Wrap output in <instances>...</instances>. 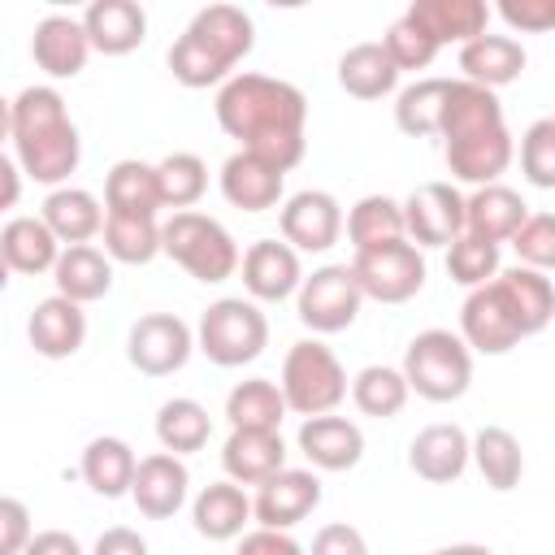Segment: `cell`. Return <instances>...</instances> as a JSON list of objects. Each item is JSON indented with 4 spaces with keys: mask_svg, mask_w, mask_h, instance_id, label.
I'll return each instance as SVG.
<instances>
[{
    "mask_svg": "<svg viewBox=\"0 0 555 555\" xmlns=\"http://www.w3.org/2000/svg\"><path fill=\"white\" fill-rule=\"evenodd\" d=\"M512 247H516L520 264H529L538 273L555 269V212H529V221L516 230Z\"/></svg>",
    "mask_w": 555,
    "mask_h": 555,
    "instance_id": "7dc6e473",
    "label": "cell"
},
{
    "mask_svg": "<svg viewBox=\"0 0 555 555\" xmlns=\"http://www.w3.org/2000/svg\"><path fill=\"white\" fill-rule=\"evenodd\" d=\"M134 473H139V460L134 451L121 442V438H91L87 451H82V481L104 494V499H121L134 490Z\"/></svg>",
    "mask_w": 555,
    "mask_h": 555,
    "instance_id": "836d02e7",
    "label": "cell"
},
{
    "mask_svg": "<svg viewBox=\"0 0 555 555\" xmlns=\"http://www.w3.org/2000/svg\"><path fill=\"white\" fill-rule=\"evenodd\" d=\"M499 17L512 26V30H555V0H503L499 4Z\"/></svg>",
    "mask_w": 555,
    "mask_h": 555,
    "instance_id": "681fc988",
    "label": "cell"
},
{
    "mask_svg": "<svg viewBox=\"0 0 555 555\" xmlns=\"http://www.w3.org/2000/svg\"><path fill=\"white\" fill-rule=\"evenodd\" d=\"M256 26L238 4H208L191 17V26L169 48V69L182 87L230 82V69L251 52Z\"/></svg>",
    "mask_w": 555,
    "mask_h": 555,
    "instance_id": "277c9868",
    "label": "cell"
},
{
    "mask_svg": "<svg viewBox=\"0 0 555 555\" xmlns=\"http://www.w3.org/2000/svg\"><path fill=\"white\" fill-rule=\"evenodd\" d=\"M208 434H212V421H208V412L195 399H169V403H160V412H156V438H160L165 451L191 455V451H199L208 442Z\"/></svg>",
    "mask_w": 555,
    "mask_h": 555,
    "instance_id": "60d3db41",
    "label": "cell"
},
{
    "mask_svg": "<svg viewBox=\"0 0 555 555\" xmlns=\"http://www.w3.org/2000/svg\"><path fill=\"white\" fill-rule=\"evenodd\" d=\"M30 512L22 499H0V555H22L30 546Z\"/></svg>",
    "mask_w": 555,
    "mask_h": 555,
    "instance_id": "c3c4849f",
    "label": "cell"
},
{
    "mask_svg": "<svg viewBox=\"0 0 555 555\" xmlns=\"http://www.w3.org/2000/svg\"><path fill=\"white\" fill-rule=\"evenodd\" d=\"M278 386L286 395V408L299 412L304 421L308 416H325L347 399V373H343L338 356L317 338H304V343H295L286 351Z\"/></svg>",
    "mask_w": 555,
    "mask_h": 555,
    "instance_id": "52a82bcc",
    "label": "cell"
},
{
    "mask_svg": "<svg viewBox=\"0 0 555 555\" xmlns=\"http://www.w3.org/2000/svg\"><path fill=\"white\" fill-rule=\"evenodd\" d=\"M251 499L243 494L238 481H212L195 494L191 503V520H195V533L208 538V542H230L243 533V525L251 520Z\"/></svg>",
    "mask_w": 555,
    "mask_h": 555,
    "instance_id": "484cf974",
    "label": "cell"
},
{
    "mask_svg": "<svg viewBox=\"0 0 555 555\" xmlns=\"http://www.w3.org/2000/svg\"><path fill=\"white\" fill-rule=\"evenodd\" d=\"M447 95H451V78H421V82L403 87L399 100H395V121H399V130L412 134V139L438 134V130H442Z\"/></svg>",
    "mask_w": 555,
    "mask_h": 555,
    "instance_id": "8d00e7d4",
    "label": "cell"
},
{
    "mask_svg": "<svg viewBox=\"0 0 555 555\" xmlns=\"http://www.w3.org/2000/svg\"><path fill=\"white\" fill-rule=\"evenodd\" d=\"M408 386L429 403H451L473 382V351L451 330H421L403 351Z\"/></svg>",
    "mask_w": 555,
    "mask_h": 555,
    "instance_id": "5b68a950",
    "label": "cell"
},
{
    "mask_svg": "<svg viewBox=\"0 0 555 555\" xmlns=\"http://www.w3.org/2000/svg\"><path fill=\"white\" fill-rule=\"evenodd\" d=\"M160 247V225L156 217H130V212H108L104 221V256L121 264H147Z\"/></svg>",
    "mask_w": 555,
    "mask_h": 555,
    "instance_id": "f35d334b",
    "label": "cell"
},
{
    "mask_svg": "<svg viewBox=\"0 0 555 555\" xmlns=\"http://www.w3.org/2000/svg\"><path fill=\"white\" fill-rule=\"evenodd\" d=\"M286 395L269 377H247L225 395V421L230 429H278L286 416Z\"/></svg>",
    "mask_w": 555,
    "mask_h": 555,
    "instance_id": "d590c367",
    "label": "cell"
},
{
    "mask_svg": "<svg viewBox=\"0 0 555 555\" xmlns=\"http://www.w3.org/2000/svg\"><path fill=\"white\" fill-rule=\"evenodd\" d=\"M243 286L251 299L264 304H282L291 295H299L304 286V269H299V251L282 238H260L243 251Z\"/></svg>",
    "mask_w": 555,
    "mask_h": 555,
    "instance_id": "5bb4252c",
    "label": "cell"
},
{
    "mask_svg": "<svg viewBox=\"0 0 555 555\" xmlns=\"http://www.w3.org/2000/svg\"><path fill=\"white\" fill-rule=\"evenodd\" d=\"M238 555H308L286 529H251L238 542Z\"/></svg>",
    "mask_w": 555,
    "mask_h": 555,
    "instance_id": "816d5d0a",
    "label": "cell"
},
{
    "mask_svg": "<svg viewBox=\"0 0 555 555\" xmlns=\"http://www.w3.org/2000/svg\"><path fill=\"white\" fill-rule=\"evenodd\" d=\"M82 26L91 39V52H104V56H126L147 35V17L134 0H95L87 4Z\"/></svg>",
    "mask_w": 555,
    "mask_h": 555,
    "instance_id": "d4e9b609",
    "label": "cell"
},
{
    "mask_svg": "<svg viewBox=\"0 0 555 555\" xmlns=\"http://www.w3.org/2000/svg\"><path fill=\"white\" fill-rule=\"evenodd\" d=\"M520 173L542 191L555 186V117H538L520 134Z\"/></svg>",
    "mask_w": 555,
    "mask_h": 555,
    "instance_id": "bcb514c9",
    "label": "cell"
},
{
    "mask_svg": "<svg viewBox=\"0 0 555 555\" xmlns=\"http://www.w3.org/2000/svg\"><path fill=\"white\" fill-rule=\"evenodd\" d=\"M91 555H147V542H143L134 529L113 525V529H104V533H100V542H95V551H91Z\"/></svg>",
    "mask_w": 555,
    "mask_h": 555,
    "instance_id": "f5cc1de1",
    "label": "cell"
},
{
    "mask_svg": "<svg viewBox=\"0 0 555 555\" xmlns=\"http://www.w3.org/2000/svg\"><path fill=\"white\" fill-rule=\"evenodd\" d=\"M195 338H191V325L173 312H147L130 325L126 334V360L147 373V377H169L186 364Z\"/></svg>",
    "mask_w": 555,
    "mask_h": 555,
    "instance_id": "7c38bea8",
    "label": "cell"
},
{
    "mask_svg": "<svg viewBox=\"0 0 555 555\" xmlns=\"http://www.w3.org/2000/svg\"><path fill=\"white\" fill-rule=\"evenodd\" d=\"M308 555H369V542H364V533H360L356 525L334 520V525H321V529L312 533Z\"/></svg>",
    "mask_w": 555,
    "mask_h": 555,
    "instance_id": "f907efd6",
    "label": "cell"
},
{
    "mask_svg": "<svg viewBox=\"0 0 555 555\" xmlns=\"http://www.w3.org/2000/svg\"><path fill=\"white\" fill-rule=\"evenodd\" d=\"M499 278L507 282V291H512V299H516V308L525 317L529 338L542 334L551 325V317H555V286H551V278L538 273V269H529V264H516V269H507Z\"/></svg>",
    "mask_w": 555,
    "mask_h": 555,
    "instance_id": "b9f144b4",
    "label": "cell"
},
{
    "mask_svg": "<svg viewBox=\"0 0 555 555\" xmlns=\"http://www.w3.org/2000/svg\"><path fill=\"white\" fill-rule=\"evenodd\" d=\"M26 334H30V347H35L39 356H48V360H65V356H74V351L82 347V338H87L82 304L65 299V295H48V299H39L35 312H30Z\"/></svg>",
    "mask_w": 555,
    "mask_h": 555,
    "instance_id": "603a6c76",
    "label": "cell"
},
{
    "mask_svg": "<svg viewBox=\"0 0 555 555\" xmlns=\"http://www.w3.org/2000/svg\"><path fill=\"white\" fill-rule=\"evenodd\" d=\"M299 451L308 455L312 468L347 473V468H356L360 455H364V434H360L356 421L334 416V412H325V416H308V421L299 425Z\"/></svg>",
    "mask_w": 555,
    "mask_h": 555,
    "instance_id": "ac0fdd59",
    "label": "cell"
},
{
    "mask_svg": "<svg viewBox=\"0 0 555 555\" xmlns=\"http://www.w3.org/2000/svg\"><path fill=\"white\" fill-rule=\"evenodd\" d=\"M0 173H4V208H13L17 204V160L4 156L0 160Z\"/></svg>",
    "mask_w": 555,
    "mask_h": 555,
    "instance_id": "11a10c76",
    "label": "cell"
},
{
    "mask_svg": "<svg viewBox=\"0 0 555 555\" xmlns=\"http://www.w3.org/2000/svg\"><path fill=\"white\" fill-rule=\"evenodd\" d=\"M429 555H494V551L481 546V542H455V546H438V551H429Z\"/></svg>",
    "mask_w": 555,
    "mask_h": 555,
    "instance_id": "9f6ffc18",
    "label": "cell"
},
{
    "mask_svg": "<svg viewBox=\"0 0 555 555\" xmlns=\"http://www.w3.org/2000/svg\"><path fill=\"white\" fill-rule=\"evenodd\" d=\"M195 343H199V351H204L212 364L238 369V364H247V360H256V356L264 351V343H269V321H264V312H260L251 299L225 295V299H217V304L204 308L199 330H195Z\"/></svg>",
    "mask_w": 555,
    "mask_h": 555,
    "instance_id": "ba28073f",
    "label": "cell"
},
{
    "mask_svg": "<svg viewBox=\"0 0 555 555\" xmlns=\"http://www.w3.org/2000/svg\"><path fill=\"white\" fill-rule=\"evenodd\" d=\"M525 221H529V204L512 186H503V182L477 186L464 199V234H473V238L507 243V238H516V230Z\"/></svg>",
    "mask_w": 555,
    "mask_h": 555,
    "instance_id": "44dd1931",
    "label": "cell"
},
{
    "mask_svg": "<svg viewBox=\"0 0 555 555\" xmlns=\"http://www.w3.org/2000/svg\"><path fill=\"white\" fill-rule=\"evenodd\" d=\"M408 395H412V386H408L403 369H390V364H369V369H360L356 382H351L356 408H360L364 416H377V421L399 416L403 403H408Z\"/></svg>",
    "mask_w": 555,
    "mask_h": 555,
    "instance_id": "ab89813d",
    "label": "cell"
},
{
    "mask_svg": "<svg viewBox=\"0 0 555 555\" xmlns=\"http://www.w3.org/2000/svg\"><path fill=\"white\" fill-rule=\"evenodd\" d=\"M460 338L468 343V351H481V356H503L520 338H529L525 317L503 278L468 291V299L460 308Z\"/></svg>",
    "mask_w": 555,
    "mask_h": 555,
    "instance_id": "9c48e42d",
    "label": "cell"
},
{
    "mask_svg": "<svg viewBox=\"0 0 555 555\" xmlns=\"http://www.w3.org/2000/svg\"><path fill=\"white\" fill-rule=\"evenodd\" d=\"M438 134L447 139L451 178L473 182V186H490L512 165V152H516L499 95L468 78H451V95H447Z\"/></svg>",
    "mask_w": 555,
    "mask_h": 555,
    "instance_id": "7a4b0ae2",
    "label": "cell"
},
{
    "mask_svg": "<svg viewBox=\"0 0 555 555\" xmlns=\"http://www.w3.org/2000/svg\"><path fill=\"white\" fill-rule=\"evenodd\" d=\"M382 48H386L390 61L399 65V74H403V69H425V65L438 56V39H434L416 17H408V13L386 26Z\"/></svg>",
    "mask_w": 555,
    "mask_h": 555,
    "instance_id": "f6af8a7d",
    "label": "cell"
},
{
    "mask_svg": "<svg viewBox=\"0 0 555 555\" xmlns=\"http://www.w3.org/2000/svg\"><path fill=\"white\" fill-rule=\"evenodd\" d=\"M403 225L416 247H451L464 234V195L451 182H425L403 199Z\"/></svg>",
    "mask_w": 555,
    "mask_h": 555,
    "instance_id": "4fadbf2b",
    "label": "cell"
},
{
    "mask_svg": "<svg viewBox=\"0 0 555 555\" xmlns=\"http://www.w3.org/2000/svg\"><path fill=\"white\" fill-rule=\"evenodd\" d=\"M30 56H35V65L48 78H74V74H82V65L91 56V39H87L82 17H65V13L43 17L35 26Z\"/></svg>",
    "mask_w": 555,
    "mask_h": 555,
    "instance_id": "d6986e66",
    "label": "cell"
},
{
    "mask_svg": "<svg viewBox=\"0 0 555 555\" xmlns=\"http://www.w3.org/2000/svg\"><path fill=\"white\" fill-rule=\"evenodd\" d=\"M22 555H82V546H78V538L65 533V529H43V533L30 538V546H26Z\"/></svg>",
    "mask_w": 555,
    "mask_h": 555,
    "instance_id": "db71d44e",
    "label": "cell"
},
{
    "mask_svg": "<svg viewBox=\"0 0 555 555\" xmlns=\"http://www.w3.org/2000/svg\"><path fill=\"white\" fill-rule=\"evenodd\" d=\"M282 178H286L282 169H273L269 160L238 147L221 165V195L243 212H269L282 199Z\"/></svg>",
    "mask_w": 555,
    "mask_h": 555,
    "instance_id": "cb8c5ba5",
    "label": "cell"
},
{
    "mask_svg": "<svg viewBox=\"0 0 555 555\" xmlns=\"http://www.w3.org/2000/svg\"><path fill=\"white\" fill-rule=\"evenodd\" d=\"M0 256L13 273H48L61 260V238L43 217H13L0 230Z\"/></svg>",
    "mask_w": 555,
    "mask_h": 555,
    "instance_id": "83f0119b",
    "label": "cell"
},
{
    "mask_svg": "<svg viewBox=\"0 0 555 555\" xmlns=\"http://www.w3.org/2000/svg\"><path fill=\"white\" fill-rule=\"evenodd\" d=\"M156 178H160V199L165 208H178V212H191V204H199L204 186H208V169L195 152H173L156 165Z\"/></svg>",
    "mask_w": 555,
    "mask_h": 555,
    "instance_id": "7bdbcfd3",
    "label": "cell"
},
{
    "mask_svg": "<svg viewBox=\"0 0 555 555\" xmlns=\"http://www.w3.org/2000/svg\"><path fill=\"white\" fill-rule=\"evenodd\" d=\"M460 69L468 82L477 87H503L512 78H520L525 69V48L512 35H477L473 43L460 48Z\"/></svg>",
    "mask_w": 555,
    "mask_h": 555,
    "instance_id": "4dcf8cb0",
    "label": "cell"
},
{
    "mask_svg": "<svg viewBox=\"0 0 555 555\" xmlns=\"http://www.w3.org/2000/svg\"><path fill=\"white\" fill-rule=\"evenodd\" d=\"M321 503V481L308 468H282L278 477H269L264 486H256L251 512L260 520V529H291L299 525L312 507Z\"/></svg>",
    "mask_w": 555,
    "mask_h": 555,
    "instance_id": "9a60e30c",
    "label": "cell"
},
{
    "mask_svg": "<svg viewBox=\"0 0 555 555\" xmlns=\"http://www.w3.org/2000/svg\"><path fill=\"white\" fill-rule=\"evenodd\" d=\"M468 460H473V442L460 425H429L408 447V468L434 486L455 481L468 468Z\"/></svg>",
    "mask_w": 555,
    "mask_h": 555,
    "instance_id": "7402d4cb",
    "label": "cell"
},
{
    "mask_svg": "<svg viewBox=\"0 0 555 555\" xmlns=\"http://www.w3.org/2000/svg\"><path fill=\"white\" fill-rule=\"evenodd\" d=\"M104 204H108V212L156 217V208H165L156 165H147V160H117L108 169V178H104Z\"/></svg>",
    "mask_w": 555,
    "mask_h": 555,
    "instance_id": "d6a6232c",
    "label": "cell"
},
{
    "mask_svg": "<svg viewBox=\"0 0 555 555\" xmlns=\"http://www.w3.org/2000/svg\"><path fill=\"white\" fill-rule=\"evenodd\" d=\"M9 139H13V160L43 186H56L78 169L82 143L78 130L65 113L61 91L52 87H26L17 91V100L9 104Z\"/></svg>",
    "mask_w": 555,
    "mask_h": 555,
    "instance_id": "3957f363",
    "label": "cell"
},
{
    "mask_svg": "<svg viewBox=\"0 0 555 555\" xmlns=\"http://www.w3.org/2000/svg\"><path fill=\"white\" fill-rule=\"evenodd\" d=\"M52 282H56V295H65L74 304H95L113 286V264H108V256L100 247L78 243V247L61 251V260L52 269Z\"/></svg>",
    "mask_w": 555,
    "mask_h": 555,
    "instance_id": "f546056e",
    "label": "cell"
},
{
    "mask_svg": "<svg viewBox=\"0 0 555 555\" xmlns=\"http://www.w3.org/2000/svg\"><path fill=\"white\" fill-rule=\"evenodd\" d=\"M473 460H477L486 486L499 490V494H507V490L520 481V473H525L520 442H516V434L503 429V425H486V429L473 438Z\"/></svg>",
    "mask_w": 555,
    "mask_h": 555,
    "instance_id": "74e56055",
    "label": "cell"
},
{
    "mask_svg": "<svg viewBox=\"0 0 555 555\" xmlns=\"http://www.w3.org/2000/svg\"><path fill=\"white\" fill-rule=\"evenodd\" d=\"M351 269H356L364 299H377V304H403L425 286V256L408 238L377 247V251H356Z\"/></svg>",
    "mask_w": 555,
    "mask_h": 555,
    "instance_id": "8fae6325",
    "label": "cell"
},
{
    "mask_svg": "<svg viewBox=\"0 0 555 555\" xmlns=\"http://www.w3.org/2000/svg\"><path fill=\"white\" fill-rule=\"evenodd\" d=\"M408 17H416L438 39V48L442 43H460L464 48L477 35H486L490 9L481 0H412L408 4Z\"/></svg>",
    "mask_w": 555,
    "mask_h": 555,
    "instance_id": "f1b7e54d",
    "label": "cell"
},
{
    "mask_svg": "<svg viewBox=\"0 0 555 555\" xmlns=\"http://www.w3.org/2000/svg\"><path fill=\"white\" fill-rule=\"evenodd\" d=\"M217 121L230 139L243 143V152L269 160L273 169H295L304 160V121L308 100L299 87L269 78V74H234L217 91Z\"/></svg>",
    "mask_w": 555,
    "mask_h": 555,
    "instance_id": "6da1fadb",
    "label": "cell"
},
{
    "mask_svg": "<svg viewBox=\"0 0 555 555\" xmlns=\"http://www.w3.org/2000/svg\"><path fill=\"white\" fill-rule=\"evenodd\" d=\"M160 247L169 260H178L195 282H225L243 264L238 243L230 230L204 212H173L160 225Z\"/></svg>",
    "mask_w": 555,
    "mask_h": 555,
    "instance_id": "8992f818",
    "label": "cell"
},
{
    "mask_svg": "<svg viewBox=\"0 0 555 555\" xmlns=\"http://www.w3.org/2000/svg\"><path fill=\"white\" fill-rule=\"evenodd\" d=\"M447 273L451 282L460 286H486L499 278V243H486V238H473V234H460L451 247H447Z\"/></svg>",
    "mask_w": 555,
    "mask_h": 555,
    "instance_id": "ee69618b",
    "label": "cell"
},
{
    "mask_svg": "<svg viewBox=\"0 0 555 555\" xmlns=\"http://www.w3.org/2000/svg\"><path fill=\"white\" fill-rule=\"evenodd\" d=\"M360 304H364V291L356 282V269L351 264H321V269H312V278H304L295 312L312 334H338L356 321Z\"/></svg>",
    "mask_w": 555,
    "mask_h": 555,
    "instance_id": "30bf717a",
    "label": "cell"
},
{
    "mask_svg": "<svg viewBox=\"0 0 555 555\" xmlns=\"http://www.w3.org/2000/svg\"><path fill=\"white\" fill-rule=\"evenodd\" d=\"M347 238H351L356 251H377V247H390V243L408 238L403 204H395L390 195H364L347 212Z\"/></svg>",
    "mask_w": 555,
    "mask_h": 555,
    "instance_id": "e575fe53",
    "label": "cell"
},
{
    "mask_svg": "<svg viewBox=\"0 0 555 555\" xmlns=\"http://www.w3.org/2000/svg\"><path fill=\"white\" fill-rule=\"evenodd\" d=\"M343 234V208L330 191H299L282 208V238L295 251H325Z\"/></svg>",
    "mask_w": 555,
    "mask_h": 555,
    "instance_id": "2e32d148",
    "label": "cell"
},
{
    "mask_svg": "<svg viewBox=\"0 0 555 555\" xmlns=\"http://www.w3.org/2000/svg\"><path fill=\"white\" fill-rule=\"evenodd\" d=\"M39 217L48 221V230H52L65 247H78V243L104 234V221H108V212L100 208V199H95L91 191H82V186H61V191H52V195L43 199V212H39Z\"/></svg>",
    "mask_w": 555,
    "mask_h": 555,
    "instance_id": "4316f807",
    "label": "cell"
},
{
    "mask_svg": "<svg viewBox=\"0 0 555 555\" xmlns=\"http://www.w3.org/2000/svg\"><path fill=\"white\" fill-rule=\"evenodd\" d=\"M551 117H555V113H551Z\"/></svg>",
    "mask_w": 555,
    "mask_h": 555,
    "instance_id": "6f0895ef",
    "label": "cell"
},
{
    "mask_svg": "<svg viewBox=\"0 0 555 555\" xmlns=\"http://www.w3.org/2000/svg\"><path fill=\"white\" fill-rule=\"evenodd\" d=\"M399 82V65L382 43H356L338 56V87L356 100H382Z\"/></svg>",
    "mask_w": 555,
    "mask_h": 555,
    "instance_id": "1f68e13d",
    "label": "cell"
},
{
    "mask_svg": "<svg viewBox=\"0 0 555 555\" xmlns=\"http://www.w3.org/2000/svg\"><path fill=\"white\" fill-rule=\"evenodd\" d=\"M186 486H191V473L186 464L173 455V451H152L139 460V473H134V507L147 516V520H169L182 503H186Z\"/></svg>",
    "mask_w": 555,
    "mask_h": 555,
    "instance_id": "e0dca14e",
    "label": "cell"
},
{
    "mask_svg": "<svg viewBox=\"0 0 555 555\" xmlns=\"http://www.w3.org/2000/svg\"><path fill=\"white\" fill-rule=\"evenodd\" d=\"M221 464H225L230 481L264 486L269 477H278L286 468L282 434L278 429H230V438L221 447Z\"/></svg>",
    "mask_w": 555,
    "mask_h": 555,
    "instance_id": "ffe728a7",
    "label": "cell"
}]
</instances>
